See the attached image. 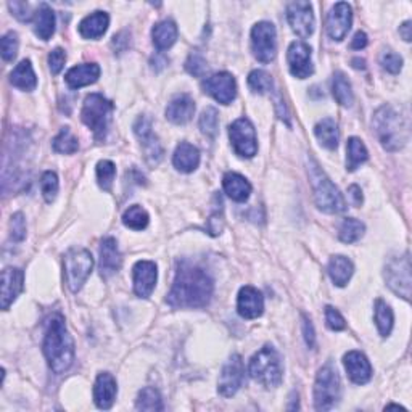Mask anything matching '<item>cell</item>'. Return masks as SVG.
<instances>
[{"instance_id": "obj_1", "label": "cell", "mask_w": 412, "mask_h": 412, "mask_svg": "<svg viewBox=\"0 0 412 412\" xmlns=\"http://www.w3.org/2000/svg\"><path fill=\"white\" fill-rule=\"evenodd\" d=\"M215 292V282L203 268L189 261L178 266L168 305L178 309H198L210 305Z\"/></svg>"}, {"instance_id": "obj_2", "label": "cell", "mask_w": 412, "mask_h": 412, "mask_svg": "<svg viewBox=\"0 0 412 412\" xmlns=\"http://www.w3.org/2000/svg\"><path fill=\"white\" fill-rule=\"evenodd\" d=\"M50 369L55 374H65L75 361V343L66 329L62 314H53L47 319V330L42 345Z\"/></svg>"}, {"instance_id": "obj_3", "label": "cell", "mask_w": 412, "mask_h": 412, "mask_svg": "<svg viewBox=\"0 0 412 412\" xmlns=\"http://www.w3.org/2000/svg\"><path fill=\"white\" fill-rule=\"evenodd\" d=\"M374 131L381 147L389 151L401 150L409 141V121L395 108L385 105L375 112Z\"/></svg>"}, {"instance_id": "obj_4", "label": "cell", "mask_w": 412, "mask_h": 412, "mask_svg": "<svg viewBox=\"0 0 412 412\" xmlns=\"http://www.w3.org/2000/svg\"><path fill=\"white\" fill-rule=\"evenodd\" d=\"M309 178H311L314 189V200H316V205L320 211L337 215L347 210V202H345L340 190L327 178L325 173L313 158L309 160Z\"/></svg>"}, {"instance_id": "obj_5", "label": "cell", "mask_w": 412, "mask_h": 412, "mask_svg": "<svg viewBox=\"0 0 412 412\" xmlns=\"http://www.w3.org/2000/svg\"><path fill=\"white\" fill-rule=\"evenodd\" d=\"M248 372L253 380H256L266 389H276L281 385L283 374L281 356L271 345H266L251 357Z\"/></svg>"}, {"instance_id": "obj_6", "label": "cell", "mask_w": 412, "mask_h": 412, "mask_svg": "<svg viewBox=\"0 0 412 412\" xmlns=\"http://www.w3.org/2000/svg\"><path fill=\"white\" fill-rule=\"evenodd\" d=\"M113 103L102 94H90L86 97L81 112V119L90 131L94 132L97 141H103L108 132L112 121Z\"/></svg>"}, {"instance_id": "obj_7", "label": "cell", "mask_w": 412, "mask_h": 412, "mask_svg": "<svg viewBox=\"0 0 412 412\" xmlns=\"http://www.w3.org/2000/svg\"><path fill=\"white\" fill-rule=\"evenodd\" d=\"M94 268V258L86 248H71L63 258L65 282L72 293L80 292Z\"/></svg>"}, {"instance_id": "obj_8", "label": "cell", "mask_w": 412, "mask_h": 412, "mask_svg": "<svg viewBox=\"0 0 412 412\" xmlns=\"http://www.w3.org/2000/svg\"><path fill=\"white\" fill-rule=\"evenodd\" d=\"M340 396L342 381L337 369L330 364L324 366L318 372L316 384H314V406L318 411H330L340 401Z\"/></svg>"}, {"instance_id": "obj_9", "label": "cell", "mask_w": 412, "mask_h": 412, "mask_svg": "<svg viewBox=\"0 0 412 412\" xmlns=\"http://www.w3.org/2000/svg\"><path fill=\"white\" fill-rule=\"evenodd\" d=\"M385 281L393 292L404 300H411V258L409 253L403 256H393L385 266Z\"/></svg>"}, {"instance_id": "obj_10", "label": "cell", "mask_w": 412, "mask_h": 412, "mask_svg": "<svg viewBox=\"0 0 412 412\" xmlns=\"http://www.w3.org/2000/svg\"><path fill=\"white\" fill-rule=\"evenodd\" d=\"M277 34L269 21L256 23L251 29V48L258 62L271 63L277 53Z\"/></svg>"}, {"instance_id": "obj_11", "label": "cell", "mask_w": 412, "mask_h": 412, "mask_svg": "<svg viewBox=\"0 0 412 412\" xmlns=\"http://www.w3.org/2000/svg\"><path fill=\"white\" fill-rule=\"evenodd\" d=\"M229 137L232 142L235 153L242 158H253L258 151L256 131L250 119L239 118L229 127Z\"/></svg>"}, {"instance_id": "obj_12", "label": "cell", "mask_w": 412, "mask_h": 412, "mask_svg": "<svg viewBox=\"0 0 412 412\" xmlns=\"http://www.w3.org/2000/svg\"><path fill=\"white\" fill-rule=\"evenodd\" d=\"M245 377V366L240 354H232L222 367V372L217 381V391L224 398L234 396L240 390Z\"/></svg>"}, {"instance_id": "obj_13", "label": "cell", "mask_w": 412, "mask_h": 412, "mask_svg": "<svg viewBox=\"0 0 412 412\" xmlns=\"http://www.w3.org/2000/svg\"><path fill=\"white\" fill-rule=\"evenodd\" d=\"M202 89L205 94L213 97L216 102L222 103V105H229L232 103L235 95H237V84H235L234 76L230 72H216L206 77L202 82Z\"/></svg>"}, {"instance_id": "obj_14", "label": "cell", "mask_w": 412, "mask_h": 412, "mask_svg": "<svg viewBox=\"0 0 412 412\" xmlns=\"http://www.w3.org/2000/svg\"><path fill=\"white\" fill-rule=\"evenodd\" d=\"M134 132L139 141H141V145L145 151V158H147L151 166L158 165L165 151H163L158 137L155 136L150 118L147 116L139 118L134 123Z\"/></svg>"}, {"instance_id": "obj_15", "label": "cell", "mask_w": 412, "mask_h": 412, "mask_svg": "<svg viewBox=\"0 0 412 412\" xmlns=\"http://www.w3.org/2000/svg\"><path fill=\"white\" fill-rule=\"evenodd\" d=\"M288 68L290 72L298 80H306L314 72L313 60H311V47L306 42L296 40L292 42L287 52Z\"/></svg>"}, {"instance_id": "obj_16", "label": "cell", "mask_w": 412, "mask_h": 412, "mask_svg": "<svg viewBox=\"0 0 412 412\" xmlns=\"http://www.w3.org/2000/svg\"><path fill=\"white\" fill-rule=\"evenodd\" d=\"M287 20L300 38L306 39L314 33V13L309 2H292L287 7Z\"/></svg>"}, {"instance_id": "obj_17", "label": "cell", "mask_w": 412, "mask_h": 412, "mask_svg": "<svg viewBox=\"0 0 412 412\" xmlns=\"http://www.w3.org/2000/svg\"><path fill=\"white\" fill-rule=\"evenodd\" d=\"M353 11L347 2H338L333 5L329 16H327V34L333 40H343L351 28Z\"/></svg>"}, {"instance_id": "obj_18", "label": "cell", "mask_w": 412, "mask_h": 412, "mask_svg": "<svg viewBox=\"0 0 412 412\" xmlns=\"http://www.w3.org/2000/svg\"><path fill=\"white\" fill-rule=\"evenodd\" d=\"M132 276H134V293L139 298H148L158 278L156 264L153 261H137L132 269Z\"/></svg>"}, {"instance_id": "obj_19", "label": "cell", "mask_w": 412, "mask_h": 412, "mask_svg": "<svg viewBox=\"0 0 412 412\" xmlns=\"http://www.w3.org/2000/svg\"><path fill=\"white\" fill-rule=\"evenodd\" d=\"M237 311L244 319H256L264 311V298L258 288L245 286L240 288Z\"/></svg>"}, {"instance_id": "obj_20", "label": "cell", "mask_w": 412, "mask_h": 412, "mask_svg": "<svg viewBox=\"0 0 412 412\" xmlns=\"http://www.w3.org/2000/svg\"><path fill=\"white\" fill-rule=\"evenodd\" d=\"M343 364L348 372V377L356 385H364L372 379L371 362L359 351H349V353L345 354Z\"/></svg>"}, {"instance_id": "obj_21", "label": "cell", "mask_w": 412, "mask_h": 412, "mask_svg": "<svg viewBox=\"0 0 412 412\" xmlns=\"http://www.w3.org/2000/svg\"><path fill=\"white\" fill-rule=\"evenodd\" d=\"M123 256H121L118 242L113 237H107L100 244V274L102 277H112L121 269Z\"/></svg>"}, {"instance_id": "obj_22", "label": "cell", "mask_w": 412, "mask_h": 412, "mask_svg": "<svg viewBox=\"0 0 412 412\" xmlns=\"http://www.w3.org/2000/svg\"><path fill=\"white\" fill-rule=\"evenodd\" d=\"M24 274L18 268H7L2 272V309L7 311L11 303L23 292Z\"/></svg>"}, {"instance_id": "obj_23", "label": "cell", "mask_w": 412, "mask_h": 412, "mask_svg": "<svg viewBox=\"0 0 412 412\" xmlns=\"http://www.w3.org/2000/svg\"><path fill=\"white\" fill-rule=\"evenodd\" d=\"M118 393L116 380L112 374H99L94 385V401L99 409H110Z\"/></svg>"}, {"instance_id": "obj_24", "label": "cell", "mask_w": 412, "mask_h": 412, "mask_svg": "<svg viewBox=\"0 0 412 412\" xmlns=\"http://www.w3.org/2000/svg\"><path fill=\"white\" fill-rule=\"evenodd\" d=\"M193 113H195V102L187 94L174 97L166 108V118L174 124L189 123Z\"/></svg>"}, {"instance_id": "obj_25", "label": "cell", "mask_w": 412, "mask_h": 412, "mask_svg": "<svg viewBox=\"0 0 412 412\" xmlns=\"http://www.w3.org/2000/svg\"><path fill=\"white\" fill-rule=\"evenodd\" d=\"M100 77V66L95 63L77 65L66 72L65 80L71 89H81L97 82Z\"/></svg>"}, {"instance_id": "obj_26", "label": "cell", "mask_w": 412, "mask_h": 412, "mask_svg": "<svg viewBox=\"0 0 412 412\" xmlns=\"http://www.w3.org/2000/svg\"><path fill=\"white\" fill-rule=\"evenodd\" d=\"M173 163L180 173H193L200 165V151L189 142L179 143L174 151Z\"/></svg>"}, {"instance_id": "obj_27", "label": "cell", "mask_w": 412, "mask_h": 412, "mask_svg": "<svg viewBox=\"0 0 412 412\" xmlns=\"http://www.w3.org/2000/svg\"><path fill=\"white\" fill-rule=\"evenodd\" d=\"M110 16L105 11H94L80 23V34L84 39H99L107 33Z\"/></svg>"}, {"instance_id": "obj_28", "label": "cell", "mask_w": 412, "mask_h": 412, "mask_svg": "<svg viewBox=\"0 0 412 412\" xmlns=\"http://www.w3.org/2000/svg\"><path fill=\"white\" fill-rule=\"evenodd\" d=\"M222 185L224 192H226L234 202L239 203L246 202L251 193V184L239 173H227L222 179Z\"/></svg>"}, {"instance_id": "obj_29", "label": "cell", "mask_w": 412, "mask_h": 412, "mask_svg": "<svg viewBox=\"0 0 412 412\" xmlns=\"http://www.w3.org/2000/svg\"><path fill=\"white\" fill-rule=\"evenodd\" d=\"M353 271H354L353 263H351L347 256H342V254L332 256L329 266H327V272H329L332 282L335 283L337 287L347 286L351 276H353Z\"/></svg>"}, {"instance_id": "obj_30", "label": "cell", "mask_w": 412, "mask_h": 412, "mask_svg": "<svg viewBox=\"0 0 412 412\" xmlns=\"http://www.w3.org/2000/svg\"><path fill=\"white\" fill-rule=\"evenodd\" d=\"M10 82L18 89L26 90V92H31V90L36 89L38 77H36V72L29 60H23L20 65H16V68L10 75Z\"/></svg>"}, {"instance_id": "obj_31", "label": "cell", "mask_w": 412, "mask_h": 412, "mask_svg": "<svg viewBox=\"0 0 412 412\" xmlns=\"http://www.w3.org/2000/svg\"><path fill=\"white\" fill-rule=\"evenodd\" d=\"M34 33L42 40H48L55 33V13L47 4H40L38 13H36Z\"/></svg>"}, {"instance_id": "obj_32", "label": "cell", "mask_w": 412, "mask_h": 412, "mask_svg": "<svg viewBox=\"0 0 412 412\" xmlns=\"http://www.w3.org/2000/svg\"><path fill=\"white\" fill-rule=\"evenodd\" d=\"M151 38H153V44L158 50H166V48L173 47L174 42L178 40V26L171 20L161 21L153 26Z\"/></svg>"}, {"instance_id": "obj_33", "label": "cell", "mask_w": 412, "mask_h": 412, "mask_svg": "<svg viewBox=\"0 0 412 412\" xmlns=\"http://www.w3.org/2000/svg\"><path fill=\"white\" fill-rule=\"evenodd\" d=\"M314 134H316L318 141L320 145L329 150H335L338 147V126L332 118H325L322 121H319L314 127Z\"/></svg>"}, {"instance_id": "obj_34", "label": "cell", "mask_w": 412, "mask_h": 412, "mask_svg": "<svg viewBox=\"0 0 412 412\" xmlns=\"http://www.w3.org/2000/svg\"><path fill=\"white\" fill-rule=\"evenodd\" d=\"M332 94L335 97V100L340 103L342 107H351L354 102L353 97V89H351V84L348 81V77L343 75V72L337 71L333 75L332 81Z\"/></svg>"}, {"instance_id": "obj_35", "label": "cell", "mask_w": 412, "mask_h": 412, "mask_svg": "<svg viewBox=\"0 0 412 412\" xmlns=\"http://www.w3.org/2000/svg\"><path fill=\"white\" fill-rule=\"evenodd\" d=\"M374 320L375 325L380 332L381 337H389L393 329V322H395V318H393L391 308L386 305L384 300H377L374 306Z\"/></svg>"}, {"instance_id": "obj_36", "label": "cell", "mask_w": 412, "mask_h": 412, "mask_svg": "<svg viewBox=\"0 0 412 412\" xmlns=\"http://www.w3.org/2000/svg\"><path fill=\"white\" fill-rule=\"evenodd\" d=\"M347 153H348V156H347V169L348 171H354V169L359 168L362 163H366L369 158L366 145L362 143L361 139H357V137L348 139Z\"/></svg>"}, {"instance_id": "obj_37", "label": "cell", "mask_w": 412, "mask_h": 412, "mask_svg": "<svg viewBox=\"0 0 412 412\" xmlns=\"http://www.w3.org/2000/svg\"><path fill=\"white\" fill-rule=\"evenodd\" d=\"M366 226L361 221L354 219V217H347L342 222L340 230H338V239H340L343 244H354V242L359 240L362 235H364Z\"/></svg>"}, {"instance_id": "obj_38", "label": "cell", "mask_w": 412, "mask_h": 412, "mask_svg": "<svg viewBox=\"0 0 412 412\" xmlns=\"http://www.w3.org/2000/svg\"><path fill=\"white\" fill-rule=\"evenodd\" d=\"M148 221H150L148 213L142 208V206H139V205L129 206V208H127L123 215L124 226L132 229V230H143L145 227L148 226Z\"/></svg>"}, {"instance_id": "obj_39", "label": "cell", "mask_w": 412, "mask_h": 412, "mask_svg": "<svg viewBox=\"0 0 412 412\" xmlns=\"http://www.w3.org/2000/svg\"><path fill=\"white\" fill-rule=\"evenodd\" d=\"M52 145L57 153H65V155L76 153L77 148H80V142H77L75 134L70 131V127H63V129L58 132V136L52 141Z\"/></svg>"}, {"instance_id": "obj_40", "label": "cell", "mask_w": 412, "mask_h": 412, "mask_svg": "<svg viewBox=\"0 0 412 412\" xmlns=\"http://www.w3.org/2000/svg\"><path fill=\"white\" fill-rule=\"evenodd\" d=\"M136 408L139 411H163L165 406H163V399L158 390L147 386L141 393H139Z\"/></svg>"}, {"instance_id": "obj_41", "label": "cell", "mask_w": 412, "mask_h": 412, "mask_svg": "<svg viewBox=\"0 0 412 412\" xmlns=\"http://www.w3.org/2000/svg\"><path fill=\"white\" fill-rule=\"evenodd\" d=\"M248 86L254 94H269L272 87H274V81H272L271 75L263 70H254L248 76Z\"/></svg>"}, {"instance_id": "obj_42", "label": "cell", "mask_w": 412, "mask_h": 412, "mask_svg": "<svg viewBox=\"0 0 412 412\" xmlns=\"http://www.w3.org/2000/svg\"><path fill=\"white\" fill-rule=\"evenodd\" d=\"M114 175H116V166L110 160H102L97 165V180L103 190L110 192Z\"/></svg>"}, {"instance_id": "obj_43", "label": "cell", "mask_w": 412, "mask_h": 412, "mask_svg": "<svg viewBox=\"0 0 412 412\" xmlns=\"http://www.w3.org/2000/svg\"><path fill=\"white\" fill-rule=\"evenodd\" d=\"M217 127H219V114H217L216 108L208 107L206 110H203L202 116H200V129H202L205 136L216 137Z\"/></svg>"}, {"instance_id": "obj_44", "label": "cell", "mask_w": 412, "mask_h": 412, "mask_svg": "<svg viewBox=\"0 0 412 412\" xmlns=\"http://www.w3.org/2000/svg\"><path fill=\"white\" fill-rule=\"evenodd\" d=\"M58 178L53 171H45L40 178V190L47 203H52L58 193Z\"/></svg>"}, {"instance_id": "obj_45", "label": "cell", "mask_w": 412, "mask_h": 412, "mask_svg": "<svg viewBox=\"0 0 412 412\" xmlns=\"http://www.w3.org/2000/svg\"><path fill=\"white\" fill-rule=\"evenodd\" d=\"M18 45H20V42H18L16 33L10 31L4 36L2 40H0V48H2V58L5 62H11L16 57Z\"/></svg>"}, {"instance_id": "obj_46", "label": "cell", "mask_w": 412, "mask_h": 412, "mask_svg": "<svg viewBox=\"0 0 412 412\" xmlns=\"http://www.w3.org/2000/svg\"><path fill=\"white\" fill-rule=\"evenodd\" d=\"M185 70L190 72L192 76H195V77H202L206 70H208V65H206V60L205 57L200 53L198 50L195 52H192L189 58H187V62H185Z\"/></svg>"}, {"instance_id": "obj_47", "label": "cell", "mask_w": 412, "mask_h": 412, "mask_svg": "<svg viewBox=\"0 0 412 412\" xmlns=\"http://www.w3.org/2000/svg\"><path fill=\"white\" fill-rule=\"evenodd\" d=\"M380 65L385 71L391 72V75H398L403 68V58L395 52H385L380 57Z\"/></svg>"}, {"instance_id": "obj_48", "label": "cell", "mask_w": 412, "mask_h": 412, "mask_svg": "<svg viewBox=\"0 0 412 412\" xmlns=\"http://www.w3.org/2000/svg\"><path fill=\"white\" fill-rule=\"evenodd\" d=\"M10 234L15 242H23L26 239V221L21 213H15L10 219Z\"/></svg>"}, {"instance_id": "obj_49", "label": "cell", "mask_w": 412, "mask_h": 412, "mask_svg": "<svg viewBox=\"0 0 412 412\" xmlns=\"http://www.w3.org/2000/svg\"><path fill=\"white\" fill-rule=\"evenodd\" d=\"M325 322H327V327H329V329L333 332H340L345 329V327H347L345 318L332 306L325 308Z\"/></svg>"}, {"instance_id": "obj_50", "label": "cell", "mask_w": 412, "mask_h": 412, "mask_svg": "<svg viewBox=\"0 0 412 412\" xmlns=\"http://www.w3.org/2000/svg\"><path fill=\"white\" fill-rule=\"evenodd\" d=\"M65 62L66 53L63 48H55V50H52L50 55H48V66H50L52 75H58V72L63 70Z\"/></svg>"}, {"instance_id": "obj_51", "label": "cell", "mask_w": 412, "mask_h": 412, "mask_svg": "<svg viewBox=\"0 0 412 412\" xmlns=\"http://www.w3.org/2000/svg\"><path fill=\"white\" fill-rule=\"evenodd\" d=\"M9 9L20 21H31L33 13H31V9H29V5L26 2H10Z\"/></svg>"}, {"instance_id": "obj_52", "label": "cell", "mask_w": 412, "mask_h": 412, "mask_svg": "<svg viewBox=\"0 0 412 412\" xmlns=\"http://www.w3.org/2000/svg\"><path fill=\"white\" fill-rule=\"evenodd\" d=\"M303 333H305V342L309 348L316 347V333H314V327L306 316L303 318Z\"/></svg>"}, {"instance_id": "obj_53", "label": "cell", "mask_w": 412, "mask_h": 412, "mask_svg": "<svg viewBox=\"0 0 412 412\" xmlns=\"http://www.w3.org/2000/svg\"><path fill=\"white\" fill-rule=\"evenodd\" d=\"M367 42H369L367 34L359 31L354 34L353 40H351V48H354V50H361V48H364L367 45Z\"/></svg>"}, {"instance_id": "obj_54", "label": "cell", "mask_w": 412, "mask_h": 412, "mask_svg": "<svg viewBox=\"0 0 412 412\" xmlns=\"http://www.w3.org/2000/svg\"><path fill=\"white\" fill-rule=\"evenodd\" d=\"M349 193V198H351V203L354 206H361L362 205V192L357 185H349L348 189Z\"/></svg>"}, {"instance_id": "obj_55", "label": "cell", "mask_w": 412, "mask_h": 412, "mask_svg": "<svg viewBox=\"0 0 412 412\" xmlns=\"http://www.w3.org/2000/svg\"><path fill=\"white\" fill-rule=\"evenodd\" d=\"M411 21H406V23H403V26H399V34L403 36V39L406 40V42H411Z\"/></svg>"}, {"instance_id": "obj_56", "label": "cell", "mask_w": 412, "mask_h": 412, "mask_svg": "<svg viewBox=\"0 0 412 412\" xmlns=\"http://www.w3.org/2000/svg\"><path fill=\"white\" fill-rule=\"evenodd\" d=\"M351 63H353V66H354L356 70H366V60L353 58V60H351Z\"/></svg>"}, {"instance_id": "obj_57", "label": "cell", "mask_w": 412, "mask_h": 412, "mask_svg": "<svg viewBox=\"0 0 412 412\" xmlns=\"http://www.w3.org/2000/svg\"><path fill=\"white\" fill-rule=\"evenodd\" d=\"M385 409H404L403 406H398V404H390V406H386Z\"/></svg>"}]
</instances>
